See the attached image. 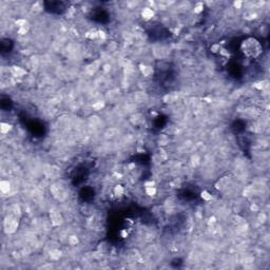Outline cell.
I'll return each instance as SVG.
<instances>
[{"label":"cell","instance_id":"cell-1","mask_svg":"<svg viewBox=\"0 0 270 270\" xmlns=\"http://www.w3.org/2000/svg\"><path fill=\"white\" fill-rule=\"evenodd\" d=\"M242 51L248 57H257L262 53V47L260 42L254 38H248L242 44Z\"/></svg>","mask_w":270,"mask_h":270},{"label":"cell","instance_id":"cell-2","mask_svg":"<svg viewBox=\"0 0 270 270\" xmlns=\"http://www.w3.org/2000/svg\"><path fill=\"white\" fill-rule=\"evenodd\" d=\"M3 228L6 234L15 233L18 228V219L14 215H7L3 222Z\"/></svg>","mask_w":270,"mask_h":270},{"label":"cell","instance_id":"cell-3","mask_svg":"<svg viewBox=\"0 0 270 270\" xmlns=\"http://www.w3.org/2000/svg\"><path fill=\"white\" fill-rule=\"evenodd\" d=\"M50 222L53 226H59L64 222V218L61 216V213L57 210L50 211Z\"/></svg>","mask_w":270,"mask_h":270},{"label":"cell","instance_id":"cell-4","mask_svg":"<svg viewBox=\"0 0 270 270\" xmlns=\"http://www.w3.org/2000/svg\"><path fill=\"white\" fill-rule=\"evenodd\" d=\"M142 17L145 20H150V19H152L153 17H154V11H153L152 9H151V7H149V6H146V7H143V11H142Z\"/></svg>","mask_w":270,"mask_h":270},{"label":"cell","instance_id":"cell-5","mask_svg":"<svg viewBox=\"0 0 270 270\" xmlns=\"http://www.w3.org/2000/svg\"><path fill=\"white\" fill-rule=\"evenodd\" d=\"M139 71L143 75V77H149L153 73V68L145 64H139Z\"/></svg>","mask_w":270,"mask_h":270},{"label":"cell","instance_id":"cell-6","mask_svg":"<svg viewBox=\"0 0 270 270\" xmlns=\"http://www.w3.org/2000/svg\"><path fill=\"white\" fill-rule=\"evenodd\" d=\"M130 122L132 123L133 126H139V125H142L143 122V116L140 115L139 113H134V114L131 115Z\"/></svg>","mask_w":270,"mask_h":270},{"label":"cell","instance_id":"cell-7","mask_svg":"<svg viewBox=\"0 0 270 270\" xmlns=\"http://www.w3.org/2000/svg\"><path fill=\"white\" fill-rule=\"evenodd\" d=\"M117 133L118 130L116 128H109L106 130L103 135H105V138H107V139H113V138H115L117 136Z\"/></svg>","mask_w":270,"mask_h":270},{"label":"cell","instance_id":"cell-8","mask_svg":"<svg viewBox=\"0 0 270 270\" xmlns=\"http://www.w3.org/2000/svg\"><path fill=\"white\" fill-rule=\"evenodd\" d=\"M169 143H170V138L167 134H160V136L157 137V143L160 147H165V146L169 145Z\"/></svg>","mask_w":270,"mask_h":270},{"label":"cell","instance_id":"cell-9","mask_svg":"<svg viewBox=\"0 0 270 270\" xmlns=\"http://www.w3.org/2000/svg\"><path fill=\"white\" fill-rule=\"evenodd\" d=\"M0 190L3 194H6L11 190V183L9 181H0Z\"/></svg>","mask_w":270,"mask_h":270},{"label":"cell","instance_id":"cell-10","mask_svg":"<svg viewBox=\"0 0 270 270\" xmlns=\"http://www.w3.org/2000/svg\"><path fill=\"white\" fill-rule=\"evenodd\" d=\"M253 88L259 91H264L265 89H268V81L267 80H260L257 82H254Z\"/></svg>","mask_w":270,"mask_h":270},{"label":"cell","instance_id":"cell-11","mask_svg":"<svg viewBox=\"0 0 270 270\" xmlns=\"http://www.w3.org/2000/svg\"><path fill=\"white\" fill-rule=\"evenodd\" d=\"M31 10H32L33 13H35V14L40 13V12L44 10V2H41V1L34 2V3L32 4V6H31Z\"/></svg>","mask_w":270,"mask_h":270},{"label":"cell","instance_id":"cell-12","mask_svg":"<svg viewBox=\"0 0 270 270\" xmlns=\"http://www.w3.org/2000/svg\"><path fill=\"white\" fill-rule=\"evenodd\" d=\"M85 38L90 39V40H95L98 38V31L95 29H90L89 31L85 32Z\"/></svg>","mask_w":270,"mask_h":270},{"label":"cell","instance_id":"cell-13","mask_svg":"<svg viewBox=\"0 0 270 270\" xmlns=\"http://www.w3.org/2000/svg\"><path fill=\"white\" fill-rule=\"evenodd\" d=\"M12 73L15 75V76L17 77H23L24 75L27 74V71L24 69H22L21 67H13V69H12Z\"/></svg>","mask_w":270,"mask_h":270},{"label":"cell","instance_id":"cell-14","mask_svg":"<svg viewBox=\"0 0 270 270\" xmlns=\"http://www.w3.org/2000/svg\"><path fill=\"white\" fill-rule=\"evenodd\" d=\"M113 193L115 194V196L120 197V196H123V194H125V188L123 187V185L117 184V185H115L114 188H113Z\"/></svg>","mask_w":270,"mask_h":270},{"label":"cell","instance_id":"cell-15","mask_svg":"<svg viewBox=\"0 0 270 270\" xmlns=\"http://www.w3.org/2000/svg\"><path fill=\"white\" fill-rule=\"evenodd\" d=\"M12 129H13V127H12V125H10L9 123H0V132H1L3 135L7 134V133H9Z\"/></svg>","mask_w":270,"mask_h":270},{"label":"cell","instance_id":"cell-16","mask_svg":"<svg viewBox=\"0 0 270 270\" xmlns=\"http://www.w3.org/2000/svg\"><path fill=\"white\" fill-rule=\"evenodd\" d=\"M176 95L172 94V93H167L165 96L163 97V102L165 103H171V102H176Z\"/></svg>","mask_w":270,"mask_h":270},{"label":"cell","instance_id":"cell-17","mask_svg":"<svg viewBox=\"0 0 270 270\" xmlns=\"http://www.w3.org/2000/svg\"><path fill=\"white\" fill-rule=\"evenodd\" d=\"M191 165H192L193 168L198 167L201 165V156L196 154V153L192 154V156H191Z\"/></svg>","mask_w":270,"mask_h":270},{"label":"cell","instance_id":"cell-18","mask_svg":"<svg viewBox=\"0 0 270 270\" xmlns=\"http://www.w3.org/2000/svg\"><path fill=\"white\" fill-rule=\"evenodd\" d=\"M78 243H79V239H78V236L75 235V234H71V235L68 238V244H69L70 246H76V245H78Z\"/></svg>","mask_w":270,"mask_h":270},{"label":"cell","instance_id":"cell-19","mask_svg":"<svg viewBox=\"0 0 270 270\" xmlns=\"http://www.w3.org/2000/svg\"><path fill=\"white\" fill-rule=\"evenodd\" d=\"M201 197L203 201H210L211 199H212V194L207 190H203L201 193Z\"/></svg>","mask_w":270,"mask_h":270},{"label":"cell","instance_id":"cell-20","mask_svg":"<svg viewBox=\"0 0 270 270\" xmlns=\"http://www.w3.org/2000/svg\"><path fill=\"white\" fill-rule=\"evenodd\" d=\"M145 189H146L145 192L149 197H153V196H155L156 194H157V189H156L155 187H150V188H145Z\"/></svg>","mask_w":270,"mask_h":270},{"label":"cell","instance_id":"cell-21","mask_svg":"<svg viewBox=\"0 0 270 270\" xmlns=\"http://www.w3.org/2000/svg\"><path fill=\"white\" fill-rule=\"evenodd\" d=\"M103 107H105V102H102V100H98V102H95L92 105V109L94 110V111H100L102 109H103Z\"/></svg>","mask_w":270,"mask_h":270},{"label":"cell","instance_id":"cell-22","mask_svg":"<svg viewBox=\"0 0 270 270\" xmlns=\"http://www.w3.org/2000/svg\"><path fill=\"white\" fill-rule=\"evenodd\" d=\"M60 256H61V252H60L59 250H57V249L52 250L51 254H50V257H51V260H53V261H57V260H59Z\"/></svg>","mask_w":270,"mask_h":270},{"label":"cell","instance_id":"cell-23","mask_svg":"<svg viewBox=\"0 0 270 270\" xmlns=\"http://www.w3.org/2000/svg\"><path fill=\"white\" fill-rule=\"evenodd\" d=\"M204 11V6L203 3H197L196 6H194V9H193V12L194 14H199Z\"/></svg>","mask_w":270,"mask_h":270},{"label":"cell","instance_id":"cell-24","mask_svg":"<svg viewBox=\"0 0 270 270\" xmlns=\"http://www.w3.org/2000/svg\"><path fill=\"white\" fill-rule=\"evenodd\" d=\"M257 219H259V222L261 224H264L265 222L267 221V214L265 213V212H263V211H262V212H260L259 213V216H257Z\"/></svg>","mask_w":270,"mask_h":270},{"label":"cell","instance_id":"cell-25","mask_svg":"<svg viewBox=\"0 0 270 270\" xmlns=\"http://www.w3.org/2000/svg\"><path fill=\"white\" fill-rule=\"evenodd\" d=\"M221 45H219V44H212L211 45V48H210V51L212 52V53H219L221 52Z\"/></svg>","mask_w":270,"mask_h":270},{"label":"cell","instance_id":"cell-26","mask_svg":"<svg viewBox=\"0 0 270 270\" xmlns=\"http://www.w3.org/2000/svg\"><path fill=\"white\" fill-rule=\"evenodd\" d=\"M243 6H244V2L241 1V0H236V1L233 2V7L236 10H241L242 7H243Z\"/></svg>","mask_w":270,"mask_h":270},{"label":"cell","instance_id":"cell-27","mask_svg":"<svg viewBox=\"0 0 270 270\" xmlns=\"http://www.w3.org/2000/svg\"><path fill=\"white\" fill-rule=\"evenodd\" d=\"M250 210L252 212H257V211H260V207L259 205H256L255 203H252L250 205Z\"/></svg>","mask_w":270,"mask_h":270},{"label":"cell","instance_id":"cell-28","mask_svg":"<svg viewBox=\"0 0 270 270\" xmlns=\"http://www.w3.org/2000/svg\"><path fill=\"white\" fill-rule=\"evenodd\" d=\"M145 188H150V187H155V183L153 181H145L143 184Z\"/></svg>","mask_w":270,"mask_h":270}]
</instances>
